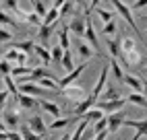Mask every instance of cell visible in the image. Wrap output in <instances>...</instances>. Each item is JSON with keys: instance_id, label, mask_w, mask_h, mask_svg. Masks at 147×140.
Segmentation results:
<instances>
[{"instance_id": "cell-1", "label": "cell", "mask_w": 147, "mask_h": 140, "mask_svg": "<svg viewBox=\"0 0 147 140\" xmlns=\"http://www.w3.org/2000/svg\"><path fill=\"white\" fill-rule=\"evenodd\" d=\"M110 2L114 4L116 11H118V15H120V17L124 19V21L131 25V29L135 31V35H137V37H141V31H139V27H137V21L133 19V11H131V8L126 6V4L122 2V0H110Z\"/></svg>"}, {"instance_id": "cell-2", "label": "cell", "mask_w": 147, "mask_h": 140, "mask_svg": "<svg viewBox=\"0 0 147 140\" xmlns=\"http://www.w3.org/2000/svg\"><path fill=\"white\" fill-rule=\"evenodd\" d=\"M62 97L64 99H71V101H75V103H81L83 99H87L89 95L85 93V89L81 85H71V87H64L62 89Z\"/></svg>"}, {"instance_id": "cell-3", "label": "cell", "mask_w": 147, "mask_h": 140, "mask_svg": "<svg viewBox=\"0 0 147 140\" xmlns=\"http://www.w3.org/2000/svg\"><path fill=\"white\" fill-rule=\"evenodd\" d=\"M108 74H110V66H104V68H102V72H100V78H97V83H95V87H93V91H91V95H93L95 99H100V97H102V93L106 91Z\"/></svg>"}, {"instance_id": "cell-4", "label": "cell", "mask_w": 147, "mask_h": 140, "mask_svg": "<svg viewBox=\"0 0 147 140\" xmlns=\"http://www.w3.org/2000/svg\"><path fill=\"white\" fill-rule=\"evenodd\" d=\"M129 103L126 99H114V101H100V103H95L100 109H104L106 113H116V111H120V109Z\"/></svg>"}, {"instance_id": "cell-5", "label": "cell", "mask_w": 147, "mask_h": 140, "mask_svg": "<svg viewBox=\"0 0 147 140\" xmlns=\"http://www.w3.org/2000/svg\"><path fill=\"white\" fill-rule=\"evenodd\" d=\"M87 39V43H89L91 47H95V56H102L100 54V41H97V35H95V29H93V23H91V19L87 17V29H85V35Z\"/></svg>"}, {"instance_id": "cell-6", "label": "cell", "mask_w": 147, "mask_h": 140, "mask_svg": "<svg viewBox=\"0 0 147 140\" xmlns=\"http://www.w3.org/2000/svg\"><path fill=\"white\" fill-rule=\"evenodd\" d=\"M19 93H27V95H33V97H42V95H46V89H44V87H37V85L31 83V81H25V83L19 85Z\"/></svg>"}, {"instance_id": "cell-7", "label": "cell", "mask_w": 147, "mask_h": 140, "mask_svg": "<svg viewBox=\"0 0 147 140\" xmlns=\"http://www.w3.org/2000/svg\"><path fill=\"white\" fill-rule=\"evenodd\" d=\"M68 29H71V33H75L77 37H83L85 29H87V17H75L73 21L68 23Z\"/></svg>"}, {"instance_id": "cell-8", "label": "cell", "mask_w": 147, "mask_h": 140, "mask_svg": "<svg viewBox=\"0 0 147 140\" xmlns=\"http://www.w3.org/2000/svg\"><path fill=\"white\" fill-rule=\"evenodd\" d=\"M95 103H97V99L93 97V95H89V97H87V99H83V101L79 103V105H77L75 109H73V115L77 117V115H83V113H87V111H89V109L91 107H95Z\"/></svg>"}, {"instance_id": "cell-9", "label": "cell", "mask_w": 147, "mask_h": 140, "mask_svg": "<svg viewBox=\"0 0 147 140\" xmlns=\"http://www.w3.org/2000/svg\"><path fill=\"white\" fill-rule=\"evenodd\" d=\"M87 68V62H83V64H79V66H77L75 70H73V72H68L64 78H60V81H58V83H60V87L64 89V87H71L75 81H77V78H79V74L83 72V70Z\"/></svg>"}, {"instance_id": "cell-10", "label": "cell", "mask_w": 147, "mask_h": 140, "mask_svg": "<svg viewBox=\"0 0 147 140\" xmlns=\"http://www.w3.org/2000/svg\"><path fill=\"white\" fill-rule=\"evenodd\" d=\"M124 119H126V117H124L120 111L110 113V115H108V132H110V134H114L116 130H118V128L124 124Z\"/></svg>"}, {"instance_id": "cell-11", "label": "cell", "mask_w": 147, "mask_h": 140, "mask_svg": "<svg viewBox=\"0 0 147 140\" xmlns=\"http://www.w3.org/2000/svg\"><path fill=\"white\" fill-rule=\"evenodd\" d=\"M122 126H129V128H135L137 134L141 136H147V119H124Z\"/></svg>"}, {"instance_id": "cell-12", "label": "cell", "mask_w": 147, "mask_h": 140, "mask_svg": "<svg viewBox=\"0 0 147 140\" xmlns=\"http://www.w3.org/2000/svg\"><path fill=\"white\" fill-rule=\"evenodd\" d=\"M106 45H108V49H110V54H112V58H122V49H120V37H108L106 39Z\"/></svg>"}, {"instance_id": "cell-13", "label": "cell", "mask_w": 147, "mask_h": 140, "mask_svg": "<svg viewBox=\"0 0 147 140\" xmlns=\"http://www.w3.org/2000/svg\"><path fill=\"white\" fill-rule=\"evenodd\" d=\"M2 126L15 130V128L19 126V115H17L15 111H2Z\"/></svg>"}, {"instance_id": "cell-14", "label": "cell", "mask_w": 147, "mask_h": 140, "mask_svg": "<svg viewBox=\"0 0 147 140\" xmlns=\"http://www.w3.org/2000/svg\"><path fill=\"white\" fill-rule=\"evenodd\" d=\"M124 83L133 89V93H143V89H145L143 81H141V78H137V76H133V74H124Z\"/></svg>"}, {"instance_id": "cell-15", "label": "cell", "mask_w": 147, "mask_h": 140, "mask_svg": "<svg viewBox=\"0 0 147 140\" xmlns=\"http://www.w3.org/2000/svg\"><path fill=\"white\" fill-rule=\"evenodd\" d=\"M52 31H54V25H42V27H40V31H37V43L46 45V43H48V39L52 37Z\"/></svg>"}, {"instance_id": "cell-16", "label": "cell", "mask_w": 147, "mask_h": 140, "mask_svg": "<svg viewBox=\"0 0 147 140\" xmlns=\"http://www.w3.org/2000/svg\"><path fill=\"white\" fill-rule=\"evenodd\" d=\"M17 103L21 105L23 109H33L35 107V97L33 95H27V93H19V97H17Z\"/></svg>"}, {"instance_id": "cell-17", "label": "cell", "mask_w": 147, "mask_h": 140, "mask_svg": "<svg viewBox=\"0 0 147 140\" xmlns=\"http://www.w3.org/2000/svg\"><path fill=\"white\" fill-rule=\"evenodd\" d=\"M35 54H37V58H40L44 64H50L52 62V49H48L46 45L35 43Z\"/></svg>"}, {"instance_id": "cell-18", "label": "cell", "mask_w": 147, "mask_h": 140, "mask_svg": "<svg viewBox=\"0 0 147 140\" xmlns=\"http://www.w3.org/2000/svg\"><path fill=\"white\" fill-rule=\"evenodd\" d=\"M13 47L23 52V54H35V43L29 41V39H25V41H13Z\"/></svg>"}, {"instance_id": "cell-19", "label": "cell", "mask_w": 147, "mask_h": 140, "mask_svg": "<svg viewBox=\"0 0 147 140\" xmlns=\"http://www.w3.org/2000/svg\"><path fill=\"white\" fill-rule=\"evenodd\" d=\"M135 45H137V43H135V39H133L131 35H120V49H122V56L129 54V52H133V49H137Z\"/></svg>"}, {"instance_id": "cell-20", "label": "cell", "mask_w": 147, "mask_h": 140, "mask_svg": "<svg viewBox=\"0 0 147 140\" xmlns=\"http://www.w3.org/2000/svg\"><path fill=\"white\" fill-rule=\"evenodd\" d=\"M27 124H29V128H31L33 132H37V134H46V124H44V119H42L40 115H33Z\"/></svg>"}, {"instance_id": "cell-21", "label": "cell", "mask_w": 147, "mask_h": 140, "mask_svg": "<svg viewBox=\"0 0 147 140\" xmlns=\"http://www.w3.org/2000/svg\"><path fill=\"white\" fill-rule=\"evenodd\" d=\"M42 109H44L46 113H50L54 119L60 117V107H58L56 103H52V101H42Z\"/></svg>"}, {"instance_id": "cell-22", "label": "cell", "mask_w": 147, "mask_h": 140, "mask_svg": "<svg viewBox=\"0 0 147 140\" xmlns=\"http://www.w3.org/2000/svg\"><path fill=\"white\" fill-rule=\"evenodd\" d=\"M126 101H129V103H135L137 107L147 109V97H145V95H141V93H131L129 97H126Z\"/></svg>"}, {"instance_id": "cell-23", "label": "cell", "mask_w": 147, "mask_h": 140, "mask_svg": "<svg viewBox=\"0 0 147 140\" xmlns=\"http://www.w3.org/2000/svg\"><path fill=\"white\" fill-rule=\"evenodd\" d=\"M104 113H106L104 109H100V107L95 105V107H91V109H89V111H87V113H83L81 117H85V119H89V122H91V119H95V122H97V119H102V117H106Z\"/></svg>"}, {"instance_id": "cell-24", "label": "cell", "mask_w": 147, "mask_h": 140, "mask_svg": "<svg viewBox=\"0 0 147 140\" xmlns=\"http://www.w3.org/2000/svg\"><path fill=\"white\" fill-rule=\"evenodd\" d=\"M110 70H112V76L116 78L118 83H124V72L120 70V64L116 62V58H112V62H110Z\"/></svg>"}, {"instance_id": "cell-25", "label": "cell", "mask_w": 147, "mask_h": 140, "mask_svg": "<svg viewBox=\"0 0 147 140\" xmlns=\"http://www.w3.org/2000/svg\"><path fill=\"white\" fill-rule=\"evenodd\" d=\"M68 35H71V29H68V25H64L62 31H60V45L66 49V52L71 49V37H68Z\"/></svg>"}, {"instance_id": "cell-26", "label": "cell", "mask_w": 147, "mask_h": 140, "mask_svg": "<svg viewBox=\"0 0 147 140\" xmlns=\"http://www.w3.org/2000/svg\"><path fill=\"white\" fill-rule=\"evenodd\" d=\"M58 19H60V11H58V8H50V11H48V15L44 17V25H54Z\"/></svg>"}, {"instance_id": "cell-27", "label": "cell", "mask_w": 147, "mask_h": 140, "mask_svg": "<svg viewBox=\"0 0 147 140\" xmlns=\"http://www.w3.org/2000/svg\"><path fill=\"white\" fill-rule=\"evenodd\" d=\"M21 136H23L25 140H42V138H44L42 134H37V132H33V130L29 128V124L21 128Z\"/></svg>"}, {"instance_id": "cell-28", "label": "cell", "mask_w": 147, "mask_h": 140, "mask_svg": "<svg viewBox=\"0 0 147 140\" xmlns=\"http://www.w3.org/2000/svg\"><path fill=\"white\" fill-rule=\"evenodd\" d=\"M21 54H23V52H19V49L11 47V49H6V52H4V60H8V62H13V64L17 66L19 60H21Z\"/></svg>"}, {"instance_id": "cell-29", "label": "cell", "mask_w": 147, "mask_h": 140, "mask_svg": "<svg viewBox=\"0 0 147 140\" xmlns=\"http://www.w3.org/2000/svg\"><path fill=\"white\" fill-rule=\"evenodd\" d=\"M31 72H33V68H29L27 64H23V66H15L13 72H11V76L13 78L15 76H31Z\"/></svg>"}, {"instance_id": "cell-30", "label": "cell", "mask_w": 147, "mask_h": 140, "mask_svg": "<svg viewBox=\"0 0 147 140\" xmlns=\"http://www.w3.org/2000/svg\"><path fill=\"white\" fill-rule=\"evenodd\" d=\"M77 47H79V56L85 60V62H87V60H89V58L93 56L91 47H89V43H85V41H79V45H77Z\"/></svg>"}, {"instance_id": "cell-31", "label": "cell", "mask_w": 147, "mask_h": 140, "mask_svg": "<svg viewBox=\"0 0 147 140\" xmlns=\"http://www.w3.org/2000/svg\"><path fill=\"white\" fill-rule=\"evenodd\" d=\"M102 99H104V101H114V99H120L118 97V91H116V87H106V91L102 93Z\"/></svg>"}, {"instance_id": "cell-32", "label": "cell", "mask_w": 147, "mask_h": 140, "mask_svg": "<svg viewBox=\"0 0 147 140\" xmlns=\"http://www.w3.org/2000/svg\"><path fill=\"white\" fill-rule=\"evenodd\" d=\"M62 68L66 70V72H73L75 70V64H73V54H71V49H68V52H64V58H62Z\"/></svg>"}, {"instance_id": "cell-33", "label": "cell", "mask_w": 147, "mask_h": 140, "mask_svg": "<svg viewBox=\"0 0 147 140\" xmlns=\"http://www.w3.org/2000/svg\"><path fill=\"white\" fill-rule=\"evenodd\" d=\"M4 4V11H13L15 15L21 17V6H19V0H2Z\"/></svg>"}, {"instance_id": "cell-34", "label": "cell", "mask_w": 147, "mask_h": 140, "mask_svg": "<svg viewBox=\"0 0 147 140\" xmlns=\"http://www.w3.org/2000/svg\"><path fill=\"white\" fill-rule=\"evenodd\" d=\"M87 126H89V119H81V124L77 126V130H75V134H73V140H81L83 138V134H85V130H87Z\"/></svg>"}, {"instance_id": "cell-35", "label": "cell", "mask_w": 147, "mask_h": 140, "mask_svg": "<svg viewBox=\"0 0 147 140\" xmlns=\"http://www.w3.org/2000/svg\"><path fill=\"white\" fill-rule=\"evenodd\" d=\"M25 21H27L29 25H37V27H42V25H44V17H40L35 11H31V13L25 17Z\"/></svg>"}, {"instance_id": "cell-36", "label": "cell", "mask_w": 147, "mask_h": 140, "mask_svg": "<svg viewBox=\"0 0 147 140\" xmlns=\"http://www.w3.org/2000/svg\"><path fill=\"white\" fill-rule=\"evenodd\" d=\"M40 87H44V89H50V91H56L58 87H60V83L56 81V78H42L40 83H37Z\"/></svg>"}, {"instance_id": "cell-37", "label": "cell", "mask_w": 147, "mask_h": 140, "mask_svg": "<svg viewBox=\"0 0 147 140\" xmlns=\"http://www.w3.org/2000/svg\"><path fill=\"white\" fill-rule=\"evenodd\" d=\"M95 15L102 19V21H106V23H110V21H114V13H110V11H106V8H100L97 6L95 8Z\"/></svg>"}, {"instance_id": "cell-38", "label": "cell", "mask_w": 147, "mask_h": 140, "mask_svg": "<svg viewBox=\"0 0 147 140\" xmlns=\"http://www.w3.org/2000/svg\"><path fill=\"white\" fill-rule=\"evenodd\" d=\"M75 0H66V2H64V6L60 8V17H68V15H73L75 13Z\"/></svg>"}, {"instance_id": "cell-39", "label": "cell", "mask_w": 147, "mask_h": 140, "mask_svg": "<svg viewBox=\"0 0 147 140\" xmlns=\"http://www.w3.org/2000/svg\"><path fill=\"white\" fill-rule=\"evenodd\" d=\"M33 11L40 15V17H46L50 8H46V2H44V0H35V2H33Z\"/></svg>"}, {"instance_id": "cell-40", "label": "cell", "mask_w": 147, "mask_h": 140, "mask_svg": "<svg viewBox=\"0 0 147 140\" xmlns=\"http://www.w3.org/2000/svg\"><path fill=\"white\" fill-rule=\"evenodd\" d=\"M68 124H71V119H66V117H58V119H54V122L50 124V130H60V128H66Z\"/></svg>"}, {"instance_id": "cell-41", "label": "cell", "mask_w": 147, "mask_h": 140, "mask_svg": "<svg viewBox=\"0 0 147 140\" xmlns=\"http://www.w3.org/2000/svg\"><path fill=\"white\" fill-rule=\"evenodd\" d=\"M104 130H108V117H102V119H97V122H95L93 134H100V132H104Z\"/></svg>"}, {"instance_id": "cell-42", "label": "cell", "mask_w": 147, "mask_h": 140, "mask_svg": "<svg viewBox=\"0 0 147 140\" xmlns=\"http://www.w3.org/2000/svg\"><path fill=\"white\" fill-rule=\"evenodd\" d=\"M64 52H66V49H64L62 45H56V47L52 49V60H56V62H62V58H64Z\"/></svg>"}, {"instance_id": "cell-43", "label": "cell", "mask_w": 147, "mask_h": 140, "mask_svg": "<svg viewBox=\"0 0 147 140\" xmlns=\"http://www.w3.org/2000/svg\"><path fill=\"white\" fill-rule=\"evenodd\" d=\"M102 33H104V35H112V37H114V33H116V21H110V23H106Z\"/></svg>"}, {"instance_id": "cell-44", "label": "cell", "mask_w": 147, "mask_h": 140, "mask_svg": "<svg viewBox=\"0 0 147 140\" xmlns=\"http://www.w3.org/2000/svg\"><path fill=\"white\" fill-rule=\"evenodd\" d=\"M0 19H2V25H13L15 29H17V21L13 17H8V13L6 11H2V15H0Z\"/></svg>"}, {"instance_id": "cell-45", "label": "cell", "mask_w": 147, "mask_h": 140, "mask_svg": "<svg viewBox=\"0 0 147 140\" xmlns=\"http://www.w3.org/2000/svg\"><path fill=\"white\" fill-rule=\"evenodd\" d=\"M143 6H147V0H135V2L131 4L133 11H139V8H143Z\"/></svg>"}, {"instance_id": "cell-46", "label": "cell", "mask_w": 147, "mask_h": 140, "mask_svg": "<svg viewBox=\"0 0 147 140\" xmlns=\"http://www.w3.org/2000/svg\"><path fill=\"white\" fill-rule=\"evenodd\" d=\"M8 93H11V91H8V89H2V93H0V101H2L0 105H2V109H4V105H6V99H8Z\"/></svg>"}, {"instance_id": "cell-47", "label": "cell", "mask_w": 147, "mask_h": 140, "mask_svg": "<svg viewBox=\"0 0 147 140\" xmlns=\"http://www.w3.org/2000/svg\"><path fill=\"white\" fill-rule=\"evenodd\" d=\"M97 4H100V0H91V2H89V6L85 8V11H87V15H89V13H93L95 8H97Z\"/></svg>"}, {"instance_id": "cell-48", "label": "cell", "mask_w": 147, "mask_h": 140, "mask_svg": "<svg viewBox=\"0 0 147 140\" xmlns=\"http://www.w3.org/2000/svg\"><path fill=\"white\" fill-rule=\"evenodd\" d=\"M11 37H13V35H11V33H8V31H6V27H2V33H0V39H2V41L6 43V41H8V39H11Z\"/></svg>"}, {"instance_id": "cell-49", "label": "cell", "mask_w": 147, "mask_h": 140, "mask_svg": "<svg viewBox=\"0 0 147 140\" xmlns=\"http://www.w3.org/2000/svg\"><path fill=\"white\" fill-rule=\"evenodd\" d=\"M110 134L108 130H104V132H100V134H95V140H106V136Z\"/></svg>"}, {"instance_id": "cell-50", "label": "cell", "mask_w": 147, "mask_h": 140, "mask_svg": "<svg viewBox=\"0 0 147 140\" xmlns=\"http://www.w3.org/2000/svg\"><path fill=\"white\" fill-rule=\"evenodd\" d=\"M64 2H66V0H54V4H52V6H54V8H58V11H60V8L64 6Z\"/></svg>"}, {"instance_id": "cell-51", "label": "cell", "mask_w": 147, "mask_h": 140, "mask_svg": "<svg viewBox=\"0 0 147 140\" xmlns=\"http://www.w3.org/2000/svg\"><path fill=\"white\" fill-rule=\"evenodd\" d=\"M60 140H73V134H68V132H64V134H62V138H60Z\"/></svg>"}, {"instance_id": "cell-52", "label": "cell", "mask_w": 147, "mask_h": 140, "mask_svg": "<svg viewBox=\"0 0 147 140\" xmlns=\"http://www.w3.org/2000/svg\"><path fill=\"white\" fill-rule=\"evenodd\" d=\"M143 87H145V89H143V95L147 97V81H143Z\"/></svg>"}, {"instance_id": "cell-53", "label": "cell", "mask_w": 147, "mask_h": 140, "mask_svg": "<svg viewBox=\"0 0 147 140\" xmlns=\"http://www.w3.org/2000/svg\"><path fill=\"white\" fill-rule=\"evenodd\" d=\"M75 2H77V4H79V6L83 8V4H85V0H75Z\"/></svg>"}, {"instance_id": "cell-54", "label": "cell", "mask_w": 147, "mask_h": 140, "mask_svg": "<svg viewBox=\"0 0 147 140\" xmlns=\"http://www.w3.org/2000/svg\"><path fill=\"white\" fill-rule=\"evenodd\" d=\"M81 140H89V136H83V138H81Z\"/></svg>"}, {"instance_id": "cell-55", "label": "cell", "mask_w": 147, "mask_h": 140, "mask_svg": "<svg viewBox=\"0 0 147 140\" xmlns=\"http://www.w3.org/2000/svg\"><path fill=\"white\" fill-rule=\"evenodd\" d=\"M33 2H35V0H29V4H33Z\"/></svg>"}]
</instances>
